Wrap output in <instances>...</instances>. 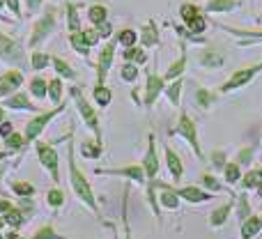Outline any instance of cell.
<instances>
[{
    "mask_svg": "<svg viewBox=\"0 0 262 239\" xmlns=\"http://www.w3.org/2000/svg\"><path fill=\"white\" fill-rule=\"evenodd\" d=\"M5 106L12 111H39L30 101V97H28L26 92H16V95H12V97H5Z\"/></svg>",
    "mask_w": 262,
    "mask_h": 239,
    "instance_id": "cell-14",
    "label": "cell"
},
{
    "mask_svg": "<svg viewBox=\"0 0 262 239\" xmlns=\"http://www.w3.org/2000/svg\"><path fill=\"white\" fill-rule=\"evenodd\" d=\"M106 14H108V12H106V7H104V5H92V7H90V12H88V16H90V21L97 26V23L106 21Z\"/></svg>",
    "mask_w": 262,
    "mask_h": 239,
    "instance_id": "cell-33",
    "label": "cell"
},
{
    "mask_svg": "<svg viewBox=\"0 0 262 239\" xmlns=\"http://www.w3.org/2000/svg\"><path fill=\"white\" fill-rule=\"evenodd\" d=\"M3 120H5V111L0 108V122H3Z\"/></svg>",
    "mask_w": 262,
    "mask_h": 239,
    "instance_id": "cell-59",
    "label": "cell"
},
{
    "mask_svg": "<svg viewBox=\"0 0 262 239\" xmlns=\"http://www.w3.org/2000/svg\"><path fill=\"white\" fill-rule=\"evenodd\" d=\"M95 101L99 106H108L111 104V90L104 85H95Z\"/></svg>",
    "mask_w": 262,
    "mask_h": 239,
    "instance_id": "cell-34",
    "label": "cell"
},
{
    "mask_svg": "<svg viewBox=\"0 0 262 239\" xmlns=\"http://www.w3.org/2000/svg\"><path fill=\"white\" fill-rule=\"evenodd\" d=\"M51 62H53V67H55V72L60 74L62 78H76V72H74L72 67H69L67 62H64L62 58H51Z\"/></svg>",
    "mask_w": 262,
    "mask_h": 239,
    "instance_id": "cell-26",
    "label": "cell"
},
{
    "mask_svg": "<svg viewBox=\"0 0 262 239\" xmlns=\"http://www.w3.org/2000/svg\"><path fill=\"white\" fill-rule=\"evenodd\" d=\"M180 92H182V81H175L170 88H168V99L172 101V104H180Z\"/></svg>",
    "mask_w": 262,
    "mask_h": 239,
    "instance_id": "cell-42",
    "label": "cell"
},
{
    "mask_svg": "<svg viewBox=\"0 0 262 239\" xmlns=\"http://www.w3.org/2000/svg\"><path fill=\"white\" fill-rule=\"evenodd\" d=\"M81 35H83V39H85V44H88V46H95L97 41L101 39L99 32H97V30H81Z\"/></svg>",
    "mask_w": 262,
    "mask_h": 239,
    "instance_id": "cell-44",
    "label": "cell"
},
{
    "mask_svg": "<svg viewBox=\"0 0 262 239\" xmlns=\"http://www.w3.org/2000/svg\"><path fill=\"white\" fill-rule=\"evenodd\" d=\"M0 239H7V237H0Z\"/></svg>",
    "mask_w": 262,
    "mask_h": 239,
    "instance_id": "cell-62",
    "label": "cell"
},
{
    "mask_svg": "<svg viewBox=\"0 0 262 239\" xmlns=\"http://www.w3.org/2000/svg\"><path fill=\"white\" fill-rule=\"evenodd\" d=\"M97 175H122V177H129V180L138 182V184H143V182H145V170H143V166L113 168V170H101V168H97Z\"/></svg>",
    "mask_w": 262,
    "mask_h": 239,
    "instance_id": "cell-11",
    "label": "cell"
},
{
    "mask_svg": "<svg viewBox=\"0 0 262 239\" xmlns=\"http://www.w3.org/2000/svg\"><path fill=\"white\" fill-rule=\"evenodd\" d=\"M180 14H182V18H184L186 23H189L191 18L198 16V7H195V5H184V7L180 9Z\"/></svg>",
    "mask_w": 262,
    "mask_h": 239,
    "instance_id": "cell-43",
    "label": "cell"
},
{
    "mask_svg": "<svg viewBox=\"0 0 262 239\" xmlns=\"http://www.w3.org/2000/svg\"><path fill=\"white\" fill-rule=\"evenodd\" d=\"M226 177H228V182H237V180H239V166H237V163H230V166H228V170H226Z\"/></svg>",
    "mask_w": 262,
    "mask_h": 239,
    "instance_id": "cell-47",
    "label": "cell"
},
{
    "mask_svg": "<svg viewBox=\"0 0 262 239\" xmlns=\"http://www.w3.org/2000/svg\"><path fill=\"white\" fill-rule=\"evenodd\" d=\"M203 64H207V67H219V64H221V58H219L216 53H205Z\"/></svg>",
    "mask_w": 262,
    "mask_h": 239,
    "instance_id": "cell-45",
    "label": "cell"
},
{
    "mask_svg": "<svg viewBox=\"0 0 262 239\" xmlns=\"http://www.w3.org/2000/svg\"><path fill=\"white\" fill-rule=\"evenodd\" d=\"M262 69V62L260 64H255V67H249V69H242V72H237V74H232V78L226 83V85L221 88V92H230V90H235V88H239V85H244V83H249L251 78L255 76Z\"/></svg>",
    "mask_w": 262,
    "mask_h": 239,
    "instance_id": "cell-9",
    "label": "cell"
},
{
    "mask_svg": "<svg viewBox=\"0 0 262 239\" xmlns=\"http://www.w3.org/2000/svg\"><path fill=\"white\" fill-rule=\"evenodd\" d=\"M12 207H14V205L9 203V200H0V212H3V214H5V212H9Z\"/></svg>",
    "mask_w": 262,
    "mask_h": 239,
    "instance_id": "cell-55",
    "label": "cell"
},
{
    "mask_svg": "<svg viewBox=\"0 0 262 239\" xmlns=\"http://www.w3.org/2000/svg\"><path fill=\"white\" fill-rule=\"evenodd\" d=\"M124 60H131V62H136V64H143L145 60H147V55H145L143 49H134V46H129V49L124 51Z\"/></svg>",
    "mask_w": 262,
    "mask_h": 239,
    "instance_id": "cell-32",
    "label": "cell"
},
{
    "mask_svg": "<svg viewBox=\"0 0 262 239\" xmlns=\"http://www.w3.org/2000/svg\"><path fill=\"white\" fill-rule=\"evenodd\" d=\"M12 191L21 198H32L35 195V186L30 182H12Z\"/></svg>",
    "mask_w": 262,
    "mask_h": 239,
    "instance_id": "cell-27",
    "label": "cell"
},
{
    "mask_svg": "<svg viewBox=\"0 0 262 239\" xmlns=\"http://www.w3.org/2000/svg\"><path fill=\"white\" fill-rule=\"evenodd\" d=\"M159 186L163 189V193H161V205L163 207H168V209H177V205H180V195H177V191H170L163 182H157Z\"/></svg>",
    "mask_w": 262,
    "mask_h": 239,
    "instance_id": "cell-17",
    "label": "cell"
},
{
    "mask_svg": "<svg viewBox=\"0 0 262 239\" xmlns=\"http://www.w3.org/2000/svg\"><path fill=\"white\" fill-rule=\"evenodd\" d=\"M230 32H235V35H246V37H255V39H262V32H244V30H232V28H228Z\"/></svg>",
    "mask_w": 262,
    "mask_h": 239,
    "instance_id": "cell-52",
    "label": "cell"
},
{
    "mask_svg": "<svg viewBox=\"0 0 262 239\" xmlns=\"http://www.w3.org/2000/svg\"><path fill=\"white\" fill-rule=\"evenodd\" d=\"M189 28H191L193 32H203V30H205V18L198 14L195 18H191V21H189Z\"/></svg>",
    "mask_w": 262,
    "mask_h": 239,
    "instance_id": "cell-46",
    "label": "cell"
},
{
    "mask_svg": "<svg viewBox=\"0 0 262 239\" xmlns=\"http://www.w3.org/2000/svg\"><path fill=\"white\" fill-rule=\"evenodd\" d=\"M35 147H37V157H39L41 166L49 170V175L53 177V182L58 184L60 182V157H58V152H55L53 145H49V143H37Z\"/></svg>",
    "mask_w": 262,
    "mask_h": 239,
    "instance_id": "cell-5",
    "label": "cell"
},
{
    "mask_svg": "<svg viewBox=\"0 0 262 239\" xmlns=\"http://www.w3.org/2000/svg\"><path fill=\"white\" fill-rule=\"evenodd\" d=\"M203 182H205V184H207V186H209V189H212V191H221V186H219V182L214 180V177L205 175V177H203Z\"/></svg>",
    "mask_w": 262,
    "mask_h": 239,
    "instance_id": "cell-51",
    "label": "cell"
},
{
    "mask_svg": "<svg viewBox=\"0 0 262 239\" xmlns=\"http://www.w3.org/2000/svg\"><path fill=\"white\" fill-rule=\"evenodd\" d=\"M69 41H72V46H74V51H76V53H81V55H88V53H90V46L85 44V39H83L81 30H78V32H72V35H69Z\"/></svg>",
    "mask_w": 262,
    "mask_h": 239,
    "instance_id": "cell-24",
    "label": "cell"
},
{
    "mask_svg": "<svg viewBox=\"0 0 262 239\" xmlns=\"http://www.w3.org/2000/svg\"><path fill=\"white\" fill-rule=\"evenodd\" d=\"M113 53H115V41H108V44L101 49L99 62H97V85H104L106 74H108L111 64H113Z\"/></svg>",
    "mask_w": 262,
    "mask_h": 239,
    "instance_id": "cell-7",
    "label": "cell"
},
{
    "mask_svg": "<svg viewBox=\"0 0 262 239\" xmlns=\"http://www.w3.org/2000/svg\"><path fill=\"white\" fill-rule=\"evenodd\" d=\"M237 3L235 0H212V3L207 5L209 12H230V9H235Z\"/></svg>",
    "mask_w": 262,
    "mask_h": 239,
    "instance_id": "cell-29",
    "label": "cell"
},
{
    "mask_svg": "<svg viewBox=\"0 0 262 239\" xmlns=\"http://www.w3.org/2000/svg\"><path fill=\"white\" fill-rule=\"evenodd\" d=\"M49 97L53 104H60L62 101V78H53V81L49 83Z\"/></svg>",
    "mask_w": 262,
    "mask_h": 239,
    "instance_id": "cell-23",
    "label": "cell"
},
{
    "mask_svg": "<svg viewBox=\"0 0 262 239\" xmlns=\"http://www.w3.org/2000/svg\"><path fill=\"white\" fill-rule=\"evenodd\" d=\"M260 228H262V221H260V219H255V216L246 219L244 226H242V237H244V239H253V237L260 232Z\"/></svg>",
    "mask_w": 262,
    "mask_h": 239,
    "instance_id": "cell-19",
    "label": "cell"
},
{
    "mask_svg": "<svg viewBox=\"0 0 262 239\" xmlns=\"http://www.w3.org/2000/svg\"><path fill=\"white\" fill-rule=\"evenodd\" d=\"M21 83H23V74L18 72V69H12V72L3 74V76H0V99L7 97V95H12Z\"/></svg>",
    "mask_w": 262,
    "mask_h": 239,
    "instance_id": "cell-10",
    "label": "cell"
},
{
    "mask_svg": "<svg viewBox=\"0 0 262 239\" xmlns=\"http://www.w3.org/2000/svg\"><path fill=\"white\" fill-rule=\"evenodd\" d=\"M53 28H55V7H49L44 16L37 18L35 28H32V32H30V39H28V46L35 49L37 44H41V41L53 32Z\"/></svg>",
    "mask_w": 262,
    "mask_h": 239,
    "instance_id": "cell-4",
    "label": "cell"
},
{
    "mask_svg": "<svg viewBox=\"0 0 262 239\" xmlns=\"http://www.w3.org/2000/svg\"><path fill=\"white\" fill-rule=\"evenodd\" d=\"M122 78H124V81H129V83H134L136 78H138V67H136V64H131V62H127L122 67Z\"/></svg>",
    "mask_w": 262,
    "mask_h": 239,
    "instance_id": "cell-40",
    "label": "cell"
},
{
    "mask_svg": "<svg viewBox=\"0 0 262 239\" xmlns=\"http://www.w3.org/2000/svg\"><path fill=\"white\" fill-rule=\"evenodd\" d=\"M260 195H262V182H260Z\"/></svg>",
    "mask_w": 262,
    "mask_h": 239,
    "instance_id": "cell-61",
    "label": "cell"
},
{
    "mask_svg": "<svg viewBox=\"0 0 262 239\" xmlns=\"http://www.w3.org/2000/svg\"><path fill=\"white\" fill-rule=\"evenodd\" d=\"M143 170H145V177L149 182L157 177L159 172V159H157V149H154V136H149V147H147V154L143 159Z\"/></svg>",
    "mask_w": 262,
    "mask_h": 239,
    "instance_id": "cell-12",
    "label": "cell"
},
{
    "mask_svg": "<svg viewBox=\"0 0 262 239\" xmlns=\"http://www.w3.org/2000/svg\"><path fill=\"white\" fill-rule=\"evenodd\" d=\"M161 90H163V78H159L154 72H149L147 90H145V106H147V108H152V104L157 101V97L161 95Z\"/></svg>",
    "mask_w": 262,
    "mask_h": 239,
    "instance_id": "cell-13",
    "label": "cell"
},
{
    "mask_svg": "<svg viewBox=\"0 0 262 239\" xmlns=\"http://www.w3.org/2000/svg\"><path fill=\"white\" fill-rule=\"evenodd\" d=\"M166 161H168V168H170L172 177H175V180H180L182 172H184V170H182V161H180V157H177L170 147H166Z\"/></svg>",
    "mask_w": 262,
    "mask_h": 239,
    "instance_id": "cell-20",
    "label": "cell"
},
{
    "mask_svg": "<svg viewBox=\"0 0 262 239\" xmlns=\"http://www.w3.org/2000/svg\"><path fill=\"white\" fill-rule=\"evenodd\" d=\"M118 41H120L122 46H127V49H129V46L136 44V32H134V30H122V32L118 35Z\"/></svg>",
    "mask_w": 262,
    "mask_h": 239,
    "instance_id": "cell-41",
    "label": "cell"
},
{
    "mask_svg": "<svg viewBox=\"0 0 262 239\" xmlns=\"http://www.w3.org/2000/svg\"><path fill=\"white\" fill-rule=\"evenodd\" d=\"M5 170H7V166H0V177L5 175Z\"/></svg>",
    "mask_w": 262,
    "mask_h": 239,
    "instance_id": "cell-58",
    "label": "cell"
},
{
    "mask_svg": "<svg viewBox=\"0 0 262 239\" xmlns=\"http://www.w3.org/2000/svg\"><path fill=\"white\" fill-rule=\"evenodd\" d=\"M5 147H7V152H18V149L26 147V138H23V134H9L7 138H5Z\"/></svg>",
    "mask_w": 262,
    "mask_h": 239,
    "instance_id": "cell-22",
    "label": "cell"
},
{
    "mask_svg": "<svg viewBox=\"0 0 262 239\" xmlns=\"http://www.w3.org/2000/svg\"><path fill=\"white\" fill-rule=\"evenodd\" d=\"M184 67H186V55H184V49H182V58L166 72V78H177L182 72H184Z\"/></svg>",
    "mask_w": 262,
    "mask_h": 239,
    "instance_id": "cell-35",
    "label": "cell"
},
{
    "mask_svg": "<svg viewBox=\"0 0 262 239\" xmlns=\"http://www.w3.org/2000/svg\"><path fill=\"white\" fill-rule=\"evenodd\" d=\"M81 152H83V157H88V159L101 157V143H83Z\"/></svg>",
    "mask_w": 262,
    "mask_h": 239,
    "instance_id": "cell-36",
    "label": "cell"
},
{
    "mask_svg": "<svg viewBox=\"0 0 262 239\" xmlns=\"http://www.w3.org/2000/svg\"><path fill=\"white\" fill-rule=\"evenodd\" d=\"M5 221H7L9 228H14V230H18V228L26 223V214H23L21 207H12L9 212H5Z\"/></svg>",
    "mask_w": 262,
    "mask_h": 239,
    "instance_id": "cell-16",
    "label": "cell"
},
{
    "mask_svg": "<svg viewBox=\"0 0 262 239\" xmlns=\"http://www.w3.org/2000/svg\"><path fill=\"white\" fill-rule=\"evenodd\" d=\"M72 97H74V101H76V108H78V113H81V118L85 120V124L92 129V134H95V138H97V143H101V126H99V118H97V113H95V108H92L90 104H88V99L83 97V92L78 90V88H72Z\"/></svg>",
    "mask_w": 262,
    "mask_h": 239,
    "instance_id": "cell-2",
    "label": "cell"
},
{
    "mask_svg": "<svg viewBox=\"0 0 262 239\" xmlns=\"http://www.w3.org/2000/svg\"><path fill=\"white\" fill-rule=\"evenodd\" d=\"M5 226H7V221H5V214H3V216H0V230H3Z\"/></svg>",
    "mask_w": 262,
    "mask_h": 239,
    "instance_id": "cell-56",
    "label": "cell"
},
{
    "mask_svg": "<svg viewBox=\"0 0 262 239\" xmlns=\"http://www.w3.org/2000/svg\"><path fill=\"white\" fill-rule=\"evenodd\" d=\"M46 203H49L51 207H60V205L64 203V193H62V189H51L49 193H46Z\"/></svg>",
    "mask_w": 262,
    "mask_h": 239,
    "instance_id": "cell-37",
    "label": "cell"
},
{
    "mask_svg": "<svg viewBox=\"0 0 262 239\" xmlns=\"http://www.w3.org/2000/svg\"><path fill=\"white\" fill-rule=\"evenodd\" d=\"M67 163H69V184H72L76 198L81 200V203H85V207H90L95 214H99L95 193H92V186L88 184L85 175H83V172L78 170V166H76V157H74V131L69 134V138H67Z\"/></svg>",
    "mask_w": 262,
    "mask_h": 239,
    "instance_id": "cell-1",
    "label": "cell"
},
{
    "mask_svg": "<svg viewBox=\"0 0 262 239\" xmlns=\"http://www.w3.org/2000/svg\"><path fill=\"white\" fill-rule=\"evenodd\" d=\"M64 7H67V26L72 32H78L81 30V18H78V7L72 3V0H67L64 3Z\"/></svg>",
    "mask_w": 262,
    "mask_h": 239,
    "instance_id": "cell-18",
    "label": "cell"
},
{
    "mask_svg": "<svg viewBox=\"0 0 262 239\" xmlns=\"http://www.w3.org/2000/svg\"><path fill=\"white\" fill-rule=\"evenodd\" d=\"M0 60H5V62H9V64L26 62V60H23V46L18 44L16 39L7 37L3 30H0Z\"/></svg>",
    "mask_w": 262,
    "mask_h": 239,
    "instance_id": "cell-6",
    "label": "cell"
},
{
    "mask_svg": "<svg viewBox=\"0 0 262 239\" xmlns=\"http://www.w3.org/2000/svg\"><path fill=\"white\" fill-rule=\"evenodd\" d=\"M214 99H216V95H212V92H207V90H198V95H195V101H198V106H203V108H207Z\"/></svg>",
    "mask_w": 262,
    "mask_h": 239,
    "instance_id": "cell-39",
    "label": "cell"
},
{
    "mask_svg": "<svg viewBox=\"0 0 262 239\" xmlns=\"http://www.w3.org/2000/svg\"><path fill=\"white\" fill-rule=\"evenodd\" d=\"M5 5H7V7L14 12V16L21 18V7H18V0H5Z\"/></svg>",
    "mask_w": 262,
    "mask_h": 239,
    "instance_id": "cell-49",
    "label": "cell"
},
{
    "mask_svg": "<svg viewBox=\"0 0 262 239\" xmlns=\"http://www.w3.org/2000/svg\"><path fill=\"white\" fill-rule=\"evenodd\" d=\"M9 154H12V152H0V161H5V159H7Z\"/></svg>",
    "mask_w": 262,
    "mask_h": 239,
    "instance_id": "cell-57",
    "label": "cell"
},
{
    "mask_svg": "<svg viewBox=\"0 0 262 239\" xmlns=\"http://www.w3.org/2000/svg\"><path fill=\"white\" fill-rule=\"evenodd\" d=\"M97 32H99V37H108L111 35V23L108 21H101V23H97V28H95Z\"/></svg>",
    "mask_w": 262,
    "mask_h": 239,
    "instance_id": "cell-48",
    "label": "cell"
},
{
    "mask_svg": "<svg viewBox=\"0 0 262 239\" xmlns=\"http://www.w3.org/2000/svg\"><path fill=\"white\" fill-rule=\"evenodd\" d=\"M30 95L37 97V99H44L46 95H49V83L44 81V78H32L30 81Z\"/></svg>",
    "mask_w": 262,
    "mask_h": 239,
    "instance_id": "cell-21",
    "label": "cell"
},
{
    "mask_svg": "<svg viewBox=\"0 0 262 239\" xmlns=\"http://www.w3.org/2000/svg\"><path fill=\"white\" fill-rule=\"evenodd\" d=\"M30 239H64L62 235H58V232L53 230V223H46L44 228H39V230L35 232Z\"/></svg>",
    "mask_w": 262,
    "mask_h": 239,
    "instance_id": "cell-30",
    "label": "cell"
},
{
    "mask_svg": "<svg viewBox=\"0 0 262 239\" xmlns=\"http://www.w3.org/2000/svg\"><path fill=\"white\" fill-rule=\"evenodd\" d=\"M64 3H67V0H64Z\"/></svg>",
    "mask_w": 262,
    "mask_h": 239,
    "instance_id": "cell-63",
    "label": "cell"
},
{
    "mask_svg": "<svg viewBox=\"0 0 262 239\" xmlns=\"http://www.w3.org/2000/svg\"><path fill=\"white\" fill-rule=\"evenodd\" d=\"M177 195L184 200H189V203H205V200H209V193H205V191H200L198 186H186V189H177Z\"/></svg>",
    "mask_w": 262,
    "mask_h": 239,
    "instance_id": "cell-15",
    "label": "cell"
},
{
    "mask_svg": "<svg viewBox=\"0 0 262 239\" xmlns=\"http://www.w3.org/2000/svg\"><path fill=\"white\" fill-rule=\"evenodd\" d=\"M262 182V170H251L249 175L244 177V186L246 189H253V186H260Z\"/></svg>",
    "mask_w": 262,
    "mask_h": 239,
    "instance_id": "cell-38",
    "label": "cell"
},
{
    "mask_svg": "<svg viewBox=\"0 0 262 239\" xmlns=\"http://www.w3.org/2000/svg\"><path fill=\"white\" fill-rule=\"evenodd\" d=\"M124 239H131V230H129V223H127V203H124Z\"/></svg>",
    "mask_w": 262,
    "mask_h": 239,
    "instance_id": "cell-54",
    "label": "cell"
},
{
    "mask_svg": "<svg viewBox=\"0 0 262 239\" xmlns=\"http://www.w3.org/2000/svg\"><path fill=\"white\" fill-rule=\"evenodd\" d=\"M26 5H28V9H30V12H37V9L41 7V0H26Z\"/></svg>",
    "mask_w": 262,
    "mask_h": 239,
    "instance_id": "cell-53",
    "label": "cell"
},
{
    "mask_svg": "<svg viewBox=\"0 0 262 239\" xmlns=\"http://www.w3.org/2000/svg\"><path fill=\"white\" fill-rule=\"evenodd\" d=\"M177 134L180 136H184L186 140L191 143V147H193V152L198 154V157H203L200 154V143H198V134H195V124L191 122V118L186 113H182L180 115V124H177Z\"/></svg>",
    "mask_w": 262,
    "mask_h": 239,
    "instance_id": "cell-8",
    "label": "cell"
},
{
    "mask_svg": "<svg viewBox=\"0 0 262 239\" xmlns=\"http://www.w3.org/2000/svg\"><path fill=\"white\" fill-rule=\"evenodd\" d=\"M230 209H232V203H228V205H223V207H219L216 212L212 214V226H223L226 223V219H228V214H230Z\"/></svg>",
    "mask_w": 262,
    "mask_h": 239,
    "instance_id": "cell-31",
    "label": "cell"
},
{
    "mask_svg": "<svg viewBox=\"0 0 262 239\" xmlns=\"http://www.w3.org/2000/svg\"><path fill=\"white\" fill-rule=\"evenodd\" d=\"M51 62V58L46 53H39V51H35V53L30 55V67L35 69V72H41V69H46Z\"/></svg>",
    "mask_w": 262,
    "mask_h": 239,
    "instance_id": "cell-28",
    "label": "cell"
},
{
    "mask_svg": "<svg viewBox=\"0 0 262 239\" xmlns=\"http://www.w3.org/2000/svg\"><path fill=\"white\" fill-rule=\"evenodd\" d=\"M62 111H64V104H62V106L58 104L53 111H46V113H37L35 118L28 122V124H26V134H23V138H26V147H28L30 143H35V140L39 138L41 131L46 129V124H49V122L53 120L58 113H62Z\"/></svg>",
    "mask_w": 262,
    "mask_h": 239,
    "instance_id": "cell-3",
    "label": "cell"
},
{
    "mask_svg": "<svg viewBox=\"0 0 262 239\" xmlns=\"http://www.w3.org/2000/svg\"><path fill=\"white\" fill-rule=\"evenodd\" d=\"M3 5H5V0H0V9H3Z\"/></svg>",
    "mask_w": 262,
    "mask_h": 239,
    "instance_id": "cell-60",
    "label": "cell"
},
{
    "mask_svg": "<svg viewBox=\"0 0 262 239\" xmlns=\"http://www.w3.org/2000/svg\"><path fill=\"white\" fill-rule=\"evenodd\" d=\"M140 39H143V44L145 46H154L159 41V32H157V26H154L152 21L147 23V26L143 28V37H140Z\"/></svg>",
    "mask_w": 262,
    "mask_h": 239,
    "instance_id": "cell-25",
    "label": "cell"
},
{
    "mask_svg": "<svg viewBox=\"0 0 262 239\" xmlns=\"http://www.w3.org/2000/svg\"><path fill=\"white\" fill-rule=\"evenodd\" d=\"M12 134V122H0V138H7V136Z\"/></svg>",
    "mask_w": 262,
    "mask_h": 239,
    "instance_id": "cell-50",
    "label": "cell"
}]
</instances>
